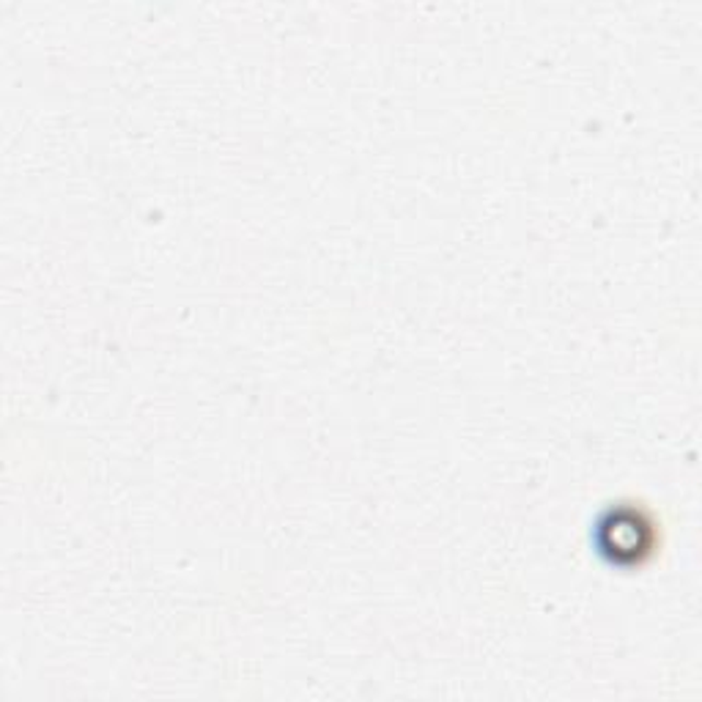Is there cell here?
<instances>
[{"label":"cell","mask_w":702,"mask_h":702,"mask_svg":"<svg viewBox=\"0 0 702 702\" xmlns=\"http://www.w3.org/2000/svg\"><path fill=\"white\" fill-rule=\"evenodd\" d=\"M647 524L642 522L640 513L634 511H620L609 513L602 522V533H609L607 540H602L604 549H618V551H640L645 549L642 544V533H647Z\"/></svg>","instance_id":"1"}]
</instances>
